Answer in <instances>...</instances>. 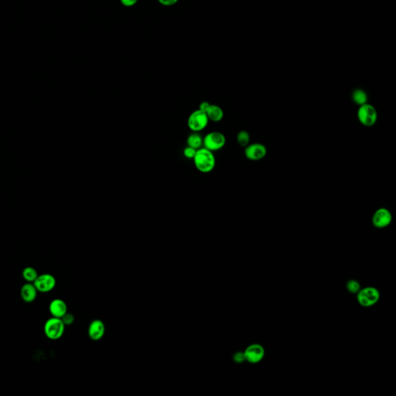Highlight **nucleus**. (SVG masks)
<instances>
[{
	"label": "nucleus",
	"mask_w": 396,
	"mask_h": 396,
	"mask_svg": "<svg viewBox=\"0 0 396 396\" xmlns=\"http://www.w3.org/2000/svg\"><path fill=\"white\" fill-rule=\"evenodd\" d=\"M209 123L208 115L203 111L197 109L190 114L187 119V126L194 133H200L208 126Z\"/></svg>",
	"instance_id": "5"
},
{
	"label": "nucleus",
	"mask_w": 396,
	"mask_h": 396,
	"mask_svg": "<svg viewBox=\"0 0 396 396\" xmlns=\"http://www.w3.org/2000/svg\"><path fill=\"white\" fill-rule=\"evenodd\" d=\"M267 154V149L262 143L248 144L244 149V155L251 161H258L264 159Z\"/></svg>",
	"instance_id": "9"
},
{
	"label": "nucleus",
	"mask_w": 396,
	"mask_h": 396,
	"mask_svg": "<svg viewBox=\"0 0 396 396\" xmlns=\"http://www.w3.org/2000/svg\"><path fill=\"white\" fill-rule=\"evenodd\" d=\"M61 319L63 320L64 323H65V326H66V325H70L73 323L74 320H75V317H74L72 314L67 313L65 316L61 318Z\"/></svg>",
	"instance_id": "21"
},
{
	"label": "nucleus",
	"mask_w": 396,
	"mask_h": 396,
	"mask_svg": "<svg viewBox=\"0 0 396 396\" xmlns=\"http://www.w3.org/2000/svg\"><path fill=\"white\" fill-rule=\"evenodd\" d=\"M346 288L351 293H357L361 290V285L355 279H350L346 284Z\"/></svg>",
	"instance_id": "19"
},
{
	"label": "nucleus",
	"mask_w": 396,
	"mask_h": 396,
	"mask_svg": "<svg viewBox=\"0 0 396 396\" xmlns=\"http://www.w3.org/2000/svg\"><path fill=\"white\" fill-rule=\"evenodd\" d=\"M187 143L188 147H193L195 150L201 148L203 146V137L198 133H191L187 137Z\"/></svg>",
	"instance_id": "15"
},
{
	"label": "nucleus",
	"mask_w": 396,
	"mask_h": 396,
	"mask_svg": "<svg viewBox=\"0 0 396 396\" xmlns=\"http://www.w3.org/2000/svg\"><path fill=\"white\" fill-rule=\"evenodd\" d=\"M193 160L197 170L202 173L213 171L216 165L215 154L204 147L197 150Z\"/></svg>",
	"instance_id": "1"
},
{
	"label": "nucleus",
	"mask_w": 396,
	"mask_h": 396,
	"mask_svg": "<svg viewBox=\"0 0 396 396\" xmlns=\"http://www.w3.org/2000/svg\"><path fill=\"white\" fill-rule=\"evenodd\" d=\"M205 113L208 115L209 121L214 122H219L223 119L224 111L220 106L216 105H211Z\"/></svg>",
	"instance_id": "14"
},
{
	"label": "nucleus",
	"mask_w": 396,
	"mask_h": 396,
	"mask_svg": "<svg viewBox=\"0 0 396 396\" xmlns=\"http://www.w3.org/2000/svg\"><path fill=\"white\" fill-rule=\"evenodd\" d=\"M357 115L359 122L366 127H372L378 120L377 110L371 104L366 103L361 105L358 108Z\"/></svg>",
	"instance_id": "4"
},
{
	"label": "nucleus",
	"mask_w": 396,
	"mask_h": 396,
	"mask_svg": "<svg viewBox=\"0 0 396 396\" xmlns=\"http://www.w3.org/2000/svg\"><path fill=\"white\" fill-rule=\"evenodd\" d=\"M105 326L101 319H94L88 326L87 334L92 340H99L105 335Z\"/></svg>",
	"instance_id": "11"
},
{
	"label": "nucleus",
	"mask_w": 396,
	"mask_h": 396,
	"mask_svg": "<svg viewBox=\"0 0 396 396\" xmlns=\"http://www.w3.org/2000/svg\"><path fill=\"white\" fill-rule=\"evenodd\" d=\"M49 312L54 317L62 318L68 313V306L61 299H54L50 303Z\"/></svg>",
	"instance_id": "12"
},
{
	"label": "nucleus",
	"mask_w": 396,
	"mask_h": 396,
	"mask_svg": "<svg viewBox=\"0 0 396 396\" xmlns=\"http://www.w3.org/2000/svg\"><path fill=\"white\" fill-rule=\"evenodd\" d=\"M44 330L47 338L50 340H57L64 335L65 324L61 318L52 317L45 322Z\"/></svg>",
	"instance_id": "2"
},
{
	"label": "nucleus",
	"mask_w": 396,
	"mask_h": 396,
	"mask_svg": "<svg viewBox=\"0 0 396 396\" xmlns=\"http://www.w3.org/2000/svg\"><path fill=\"white\" fill-rule=\"evenodd\" d=\"M196 152H197V150L193 148V147H188L187 146L184 150H183V155L187 159H194V156H195Z\"/></svg>",
	"instance_id": "20"
},
{
	"label": "nucleus",
	"mask_w": 396,
	"mask_h": 396,
	"mask_svg": "<svg viewBox=\"0 0 396 396\" xmlns=\"http://www.w3.org/2000/svg\"><path fill=\"white\" fill-rule=\"evenodd\" d=\"M234 361L237 363H242L243 361H245L244 352L236 353L234 355Z\"/></svg>",
	"instance_id": "22"
},
{
	"label": "nucleus",
	"mask_w": 396,
	"mask_h": 396,
	"mask_svg": "<svg viewBox=\"0 0 396 396\" xmlns=\"http://www.w3.org/2000/svg\"><path fill=\"white\" fill-rule=\"evenodd\" d=\"M245 361L250 364H258L265 357V349L261 344H252L246 347L244 351Z\"/></svg>",
	"instance_id": "8"
},
{
	"label": "nucleus",
	"mask_w": 396,
	"mask_h": 396,
	"mask_svg": "<svg viewBox=\"0 0 396 396\" xmlns=\"http://www.w3.org/2000/svg\"><path fill=\"white\" fill-rule=\"evenodd\" d=\"M38 293H47L52 291L56 286V279L50 273L39 275L33 282Z\"/></svg>",
	"instance_id": "7"
},
{
	"label": "nucleus",
	"mask_w": 396,
	"mask_h": 396,
	"mask_svg": "<svg viewBox=\"0 0 396 396\" xmlns=\"http://www.w3.org/2000/svg\"><path fill=\"white\" fill-rule=\"evenodd\" d=\"M158 1H159L162 5L169 6V5H174L175 3L177 2L178 0H158Z\"/></svg>",
	"instance_id": "23"
},
{
	"label": "nucleus",
	"mask_w": 396,
	"mask_h": 396,
	"mask_svg": "<svg viewBox=\"0 0 396 396\" xmlns=\"http://www.w3.org/2000/svg\"><path fill=\"white\" fill-rule=\"evenodd\" d=\"M380 292L372 286L361 289L357 293L358 304L364 307H370L375 305L380 300Z\"/></svg>",
	"instance_id": "3"
},
{
	"label": "nucleus",
	"mask_w": 396,
	"mask_h": 396,
	"mask_svg": "<svg viewBox=\"0 0 396 396\" xmlns=\"http://www.w3.org/2000/svg\"><path fill=\"white\" fill-rule=\"evenodd\" d=\"M210 105H211V104H210L208 101H202V102L200 103L199 109L201 111H203V112H206Z\"/></svg>",
	"instance_id": "24"
},
{
	"label": "nucleus",
	"mask_w": 396,
	"mask_h": 396,
	"mask_svg": "<svg viewBox=\"0 0 396 396\" xmlns=\"http://www.w3.org/2000/svg\"><path fill=\"white\" fill-rule=\"evenodd\" d=\"M137 1L138 0H121V2L125 6H133L137 2Z\"/></svg>",
	"instance_id": "25"
},
{
	"label": "nucleus",
	"mask_w": 396,
	"mask_h": 396,
	"mask_svg": "<svg viewBox=\"0 0 396 396\" xmlns=\"http://www.w3.org/2000/svg\"><path fill=\"white\" fill-rule=\"evenodd\" d=\"M352 100L354 101V103L361 106V105L368 103V95H367V93L363 90H354L353 91Z\"/></svg>",
	"instance_id": "16"
},
{
	"label": "nucleus",
	"mask_w": 396,
	"mask_h": 396,
	"mask_svg": "<svg viewBox=\"0 0 396 396\" xmlns=\"http://www.w3.org/2000/svg\"><path fill=\"white\" fill-rule=\"evenodd\" d=\"M37 293H38V291L33 283H25L20 290V296H21L22 300L28 304L33 303L37 299Z\"/></svg>",
	"instance_id": "13"
},
{
	"label": "nucleus",
	"mask_w": 396,
	"mask_h": 396,
	"mask_svg": "<svg viewBox=\"0 0 396 396\" xmlns=\"http://www.w3.org/2000/svg\"><path fill=\"white\" fill-rule=\"evenodd\" d=\"M39 276L38 272L35 269L31 266H27V267L23 269L22 272V276L23 279L26 283H33L35 281L37 276Z\"/></svg>",
	"instance_id": "17"
},
{
	"label": "nucleus",
	"mask_w": 396,
	"mask_h": 396,
	"mask_svg": "<svg viewBox=\"0 0 396 396\" xmlns=\"http://www.w3.org/2000/svg\"><path fill=\"white\" fill-rule=\"evenodd\" d=\"M237 142L241 147H245L249 144L250 135L247 131H240L237 135Z\"/></svg>",
	"instance_id": "18"
},
{
	"label": "nucleus",
	"mask_w": 396,
	"mask_h": 396,
	"mask_svg": "<svg viewBox=\"0 0 396 396\" xmlns=\"http://www.w3.org/2000/svg\"><path fill=\"white\" fill-rule=\"evenodd\" d=\"M226 144L225 135L220 132H211L203 138V146L211 152L222 150Z\"/></svg>",
	"instance_id": "6"
},
{
	"label": "nucleus",
	"mask_w": 396,
	"mask_h": 396,
	"mask_svg": "<svg viewBox=\"0 0 396 396\" xmlns=\"http://www.w3.org/2000/svg\"><path fill=\"white\" fill-rule=\"evenodd\" d=\"M393 222V215L389 210L386 208H381L374 213L372 217V223L377 229H385Z\"/></svg>",
	"instance_id": "10"
}]
</instances>
